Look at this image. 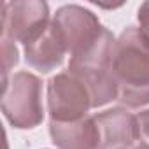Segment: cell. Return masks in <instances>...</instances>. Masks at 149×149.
<instances>
[{
	"label": "cell",
	"instance_id": "cell-8",
	"mask_svg": "<svg viewBox=\"0 0 149 149\" xmlns=\"http://www.w3.org/2000/svg\"><path fill=\"white\" fill-rule=\"evenodd\" d=\"M65 53V40L53 21H49L44 28H40L32 39L25 42L26 61L40 72H49L61 65Z\"/></svg>",
	"mask_w": 149,
	"mask_h": 149
},
{
	"label": "cell",
	"instance_id": "cell-7",
	"mask_svg": "<svg viewBox=\"0 0 149 149\" xmlns=\"http://www.w3.org/2000/svg\"><path fill=\"white\" fill-rule=\"evenodd\" d=\"M98 133H100V149H125L135 146L140 137L137 116L123 109H109L95 116Z\"/></svg>",
	"mask_w": 149,
	"mask_h": 149
},
{
	"label": "cell",
	"instance_id": "cell-1",
	"mask_svg": "<svg viewBox=\"0 0 149 149\" xmlns=\"http://www.w3.org/2000/svg\"><path fill=\"white\" fill-rule=\"evenodd\" d=\"M112 74L118 88V102L126 107L149 104V39L137 28L121 32L114 46Z\"/></svg>",
	"mask_w": 149,
	"mask_h": 149
},
{
	"label": "cell",
	"instance_id": "cell-9",
	"mask_svg": "<svg viewBox=\"0 0 149 149\" xmlns=\"http://www.w3.org/2000/svg\"><path fill=\"white\" fill-rule=\"evenodd\" d=\"M49 132L60 149H100V133L95 116H84L68 123L51 119Z\"/></svg>",
	"mask_w": 149,
	"mask_h": 149
},
{
	"label": "cell",
	"instance_id": "cell-11",
	"mask_svg": "<svg viewBox=\"0 0 149 149\" xmlns=\"http://www.w3.org/2000/svg\"><path fill=\"white\" fill-rule=\"evenodd\" d=\"M137 125H139L140 137L146 140V144H149V109L137 116Z\"/></svg>",
	"mask_w": 149,
	"mask_h": 149
},
{
	"label": "cell",
	"instance_id": "cell-3",
	"mask_svg": "<svg viewBox=\"0 0 149 149\" xmlns=\"http://www.w3.org/2000/svg\"><path fill=\"white\" fill-rule=\"evenodd\" d=\"M2 111L16 128H33L42 121V83L30 72H18L4 83Z\"/></svg>",
	"mask_w": 149,
	"mask_h": 149
},
{
	"label": "cell",
	"instance_id": "cell-10",
	"mask_svg": "<svg viewBox=\"0 0 149 149\" xmlns=\"http://www.w3.org/2000/svg\"><path fill=\"white\" fill-rule=\"evenodd\" d=\"M18 63V49L14 46V40L2 37V72H4V83L7 81L9 70Z\"/></svg>",
	"mask_w": 149,
	"mask_h": 149
},
{
	"label": "cell",
	"instance_id": "cell-12",
	"mask_svg": "<svg viewBox=\"0 0 149 149\" xmlns=\"http://www.w3.org/2000/svg\"><path fill=\"white\" fill-rule=\"evenodd\" d=\"M139 21H140V30L149 39V2H144L139 7Z\"/></svg>",
	"mask_w": 149,
	"mask_h": 149
},
{
	"label": "cell",
	"instance_id": "cell-4",
	"mask_svg": "<svg viewBox=\"0 0 149 149\" xmlns=\"http://www.w3.org/2000/svg\"><path fill=\"white\" fill-rule=\"evenodd\" d=\"M47 102L53 121H77L84 118L91 107L88 88L70 72H61L51 77L47 86Z\"/></svg>",
	"mask_w": 149,
	"mask_h": 149
},
{
	"label": "cell",
	"instance_id": "cell-2",
	"mask_svg": "<svg viewBox=\"0 0 149 149\" xmlns=\"http://www.w3.org/2000/svg\"><path fill=\"white\" fill-rule=\"evenodd\" d=\"M114 46V35L107 28H104V32L93 44L70 58L68 72L88 88L91 107H100L118 98V88L112 74Z\"/></svg>",
	"mask_w": 149,
	"mask_h": 149
},
{
	"label": "cell",
	"instance_id": "cell-13",
	"mask_svg": "<svg viewBox=\"0 0 149 149\" xmlns=\"http://www.w3.org/2000/svg\"><path fill=\"white\" fill-rule=\"evenodd\" d=\"M125 149H149V144L140 142V144H135V146H132V147H125Z\"/></svg>",
	"mask_w": 149,
	"mask_h": 149
},
{
	"label": "cell",
	"instance_id": "cell-5",
	"mask_svg": "<svg viewBox=\"0 0 149 149\" xmlns=\"http://www.w3.org/2000/svg\"><path fill=\"white\" fill-rule=\"evenodd\" d=\"M53 23L60 30L70 56L84 51L104 32L97 16L79 6H63L56 11Z\"/></svg>",
	"mask_w": 149,
	"mask_h": 149
},
{
	"label": "cell",
	"instance_id": "cell-6",
	"mask_svg": "<svg viewBox=\"0 0 149 149\" xmlns=\"http://www.w3.org/2000/svg\"><path fill=\"white\" fill-rule=\"evenodd\" d=\"M49 23V9L46 2H4L2 4V37L21 40L32 39Z\"/></svg>",
	"mask_w": 149,
	"mask_h": 149
}]
</instances>
